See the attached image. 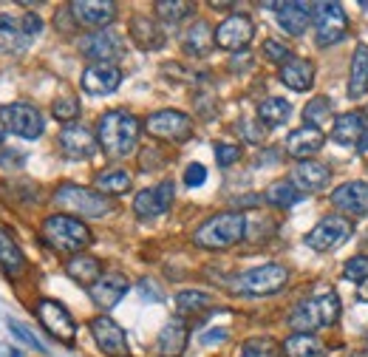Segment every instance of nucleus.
Returning <instances> with one entry per match:
<instances>
[{
  "label": "nucleus",
  "instance_id": "1",
  "mask_svg": "<svg viewBox=\"0 0 368 357\" xmlns=\"http://www.w3.org/2000/svg\"><path fill=\"white\" fill-rule=\"evenodd\" d=\"M139 134H142V122L125 108H113V111H105L97 122V139H100V147L119 159V156H128L134 154V147L139 142Z\"/></svg>",
  "mask_w": 368,
  "mask_h": 357
},
{
  "label": "nucleus",
  "instance_id": "2",
  "mask_svg": "<svg viewBox=\"0 0 368 357\" xmlns=\"http://www.w3.org/2000/svg\"><path fill=\"white\" fill-rule=\"evenodd\" d=\"M243 235H247V216L238 210H227V213L207 219L193 232V241L196 247H204V250H227L238 244Z\"/></svg>",
  "mask_w": 368,
  "mask_h": 357
},
{
  "label": "nucleus",
  "instance_id": "3",
  "mask_svg": "<svg viewBox=\"0 0 368 357\" xmlns=\"http://www.w3.org/2000/svg\"><path fill=\"white\" fill-rule=\"evenodd\" d=\"M40 232L46 238V244H51L59 253H74V255L94 241V235H91L88 224L74 219V216H48L43 221Z\"/></svg>",
  "mask_w": 368,
  "mask_h": 357
},
{
  "label": "nucleus",
  "instance_id": "4",
  "mask_svg": "<svg viewBox=\"0 0 368 357\" xmlns=\"http://www.w3.org/2000/svg\"><path fill=\"white\" fill-rule=\"evenodd\" d=\"M54 204L59 210H68L74 216H88V219H105L108 213H113V204L108 196L80 185H59L54 190Z\"/></svg>",
  "mask_w": 368,
  "mask_h": 357
},
{
  "label": "nucleus",
  "instance_id": "5",
  "mask_svg": "<svg viewBox=\"0 0 368 357\" xmlns=\"http://www.w3.org/2000/svg\"><path fill=\"white\" fill-rule=\"evenodd\" d=\"M289 281V270L284 264H264L255 270L241 273L238 278H232V292L238 295H275L281 292Z\"/></svg>",
  "mask_w": 368,
  "mask_h": 357
},
{
  "label": "nucleus",
  "instance_id": "6",
  "mask_svg": "<svg viewBox=\"0 0 368 357\" xmlns=\"http://www.w3.org/2000/svg\"><path fill=\"white\" fill-rule=\"evenodd\" d=\"M351 235H354V221L349 216H326L318 221V227L306 232L303 241L315 253H331L337 247H343Z\"/></svg>",
  "mask_w": 368,
  "mask_h": 357
},
{
  "label": "nucleus",
  "instance_id": "7",
  "mask_svg": "<svg viewBox=\"0 0 368 357\" xmlns=\"http://www.w3.org/2000/svg\"><path fill=\"white\" fill-rule=\"evenodd\" d=\"M315 37L318 46H337L349 37V15L340 3H315Z\"/></svg>",
  "mask_w": 368,
  "mask_h": 357
},
{
  "label": "nucleus",
  "instance_id": "8",
  "mask_svg": "<svg viewBox=\"0 0 368 357\" xmlns=\"http://www.w3.org/2000/svg\"><path fill=\"white\" fill-rule=\"evenodd\" d=\"M0 128L23 139H37L46 122H43V113L32 102H9L0 108Z\"/></svg>",
  "mask_w": 368,
  "mask_h": 357
},
{
  "label": "nucleus",
  "instance_id": "9",
  "mask_svg": "<svg viewBox=\"0 0 368 357\" xmlns=\"http://www.w3.org/2000/svg\"><path fill=\"white\" fill-rule=\"evenodd\" d=\"M145 131L156 139H167V142H184L193 136V122L187 113L181 111H153L147 119H145Z\"/></svg>",
  "mask_w": 368,
  "mask_h": 357
},
{
  "label": "nucleus",
  "instance_id": "10",
  "mask_svg": "<svg viewBox=\"0 0 368 357\" xmlns=\"http://www.w3.org/2000/svg\"><path fill=\"white\" fill-rule=\"evenodd\" d=\"M80 51L94 63H113L125 54V37L113 28H97L80 40Z\"/></svg>",
  "mask_w": 368,
  "mask_h": 357
},
{
  "label": "nucleus",
  "instance_id": "11",
  "mask_svg": "<svg viewBox=\"0 0 368 357\" xmlns=\"http://www.w3.org/2000/svg\"><path fill=\"white\" fill-rule=\"evenodd\" d=\"M37 318L48 329V335H54L57 340H63V343H74L77 340V323H74L71 312L59 301H51V298L37 301Z\"/></svg>",
  "mask_w": 368,
  "mask_h": 357
},
{
  "label": "nucleus",
  "instance_id": "12",
  "mask_svg": "<svg viewBox=\"0 0 368 357\" xmlns=\"http://www.w3.org/2000/svg\"><path fill=\"white\" fill-rule=\"evenodd\" d=\"M255 37V23L247 15H230L224 23L216 28V46L227 51H241L247 48Z\"/></svg>",
  "mask_w": 368,
  "mask_h": 357
},
{
  "label": "nucleus",
  "instance_id": "13",
  "mask_svg": "<svg viewBox=\"0 0 368 357\" xmlns=\"http://www.w3.org/2000/svg\"><path fill=\"white\" fill-rule=\"evenodd\" d=\"M91 335H94L97 346L108 357H128V335L113 318H108V315L94 318L91 320Z\"/></svg>",
  "mask_w": 368,
  "mask_h": 357
},
{
  "label": "nucleus",
  "instance_id": "14",
  "mask_svg": "<svg viewBox=\"0 0 368 357\" xmlns=\"http://www.w3.org/2000/svg\"><path fill=\"white\" fill-rule=\"evenodd\" d=\"M59 147L68 159H91L100 151V139L85 125H66L59 131Z\"/></svg>",
  "mask_w": 368,
  "mask_h": 357
},
{
  "label": "nucleus",
  "instance_id": "15",
  "mask_svg": "<svg viewBox=\"0 0 368 357\" xmlns=\"http://www.w3.org/2000/svg\"><path fill=\"white\" fill-rule=\"evenodd\" d=\"M82 91L94 94V97H105V94H113L119 82H122V68L113 66V63H91L85 71H82Z\"/></svg>",
  "mask_w": 368,
  "mask_h": 357
},
{
  "label": "nucleus",
  "instance_id": "16",
  "mask_svg": "<svg viewBox=\"0 0 368 357\" xmlns=\"http://www.w3.org/2000/svg\"><path fill=\"white\" fill-rule=\"evenodd\" d=\"M173 193H176L173 182H170V178H165L162 185L136 193V199H134V213L139 219H156V216L167 213V207L173 201Z\"/></svg>",
  "mask_w": 368,
  "mask_h": 357
},
{
  "label": "nucleus",
  "instance_id": "17",
  "mask_svg": "<svg viewBox=\"0 0 368 357\" xmlns=\"http://www.w3.org/2000/svg\"><path fill=\"white\" fill-rule=\"evenodd\" d=\"M331 204L349 216H368V182L351 178L331 190Z\"/></svg>",
  "mask_w": 368,
  "mask_h": 357
},
{
  "label": "nucleus",
  "instance_id": "18",
  "mask_svg": "<svg viewBox=\"0 0 368 357\" xmlns=\"http://www.w3.org/2000/svg\"><path fill=\"white\" fill-rule=\"evenodd\" d=\"M128 289H131V281L122 273H102V278L88 289V295L102 312H108V309H113L122 301V298H125Z\"/></svg>",
  "mask_w": 368,
  "mask_h": 357
},
{
  "label": "nucleus",
  "instance_id": "19",
  "mask_svg": "<svg viewBox=\"0 0 368 357\" xmlns=\"http://www.w3.org/2000/svg\"><path fill=\"white\" fill-rule=\"evenodd\" d=\"M323 142H326V134H323V131H318V128H312V125H303V128H295V131L286 136L284 151H286L292 159H297V162H309V156H315V154L320 151Z\"/></svg>",
  "mask_w": 368,
  "mask_h": 357
},
{
  "label": "nucleus",
  "instance_id": "20",
  "mask_svg": "<svg viewBox=\"0 0 368 357\" xmlns=\"http://www.w3.org/2000/svg\"><path fill=\"white\" fill-rule=\"evenodd\" d=\"M368 131V116L362 111H346L331 122V139L337 145H349V147H360L362 136Z\"/></svg>",
  "mask_w": 368,
  "mask_h": 357
},
{
  "label": "nucleus",
  "instance_id": "21",
  "mask_svg": "<svg viewBox=\"0 0 368 357\" xmlns=\"http://www.w3.org/2000/svg\"><path fill=\"white\" fill-rule=\"evenodd\" d=\"M128 35L131 40L142 48V51H156L165 46V32H162V26L153 20L150 15H134L131 23H128Z\"/></svg>",
  "mask_w": 368,
  "mask_h": 357
},
{
  "label": "nucleus",
  "instance_id": "22",
  "mask_svg": "<svg viewBox=\"0 0 368 357\" xmlns=\"http://www.w3.org/2000/svg\"><path fill=\"white\" fill-rule=\"evenodd\" d=\"M329 178H331V170L320 162H297L292 176H289V182L300 190V193H318L329 185Z\"/></svg>",
  "mask_w": 368,
  "mask_h": 357
},
{
  "label": "nucleus",
  "instance_id": "23",
  "mask_svg": "<svg viewBox=\"0 0 368 357\" xmlns=\"http://www.w3.org/2000/svg\"><path fill=\"white\" fill-rule=\"evenodd\" d=\"M68 9L82 26H105L116 17V3H111V0H74Z\"/></svg>",
  "mask_w": 368,
  "mask_h": 357
},
{
  "label": "nucleus",
  "instance_id": "24",
  "mask_svg": "<svg viewBox=\"0 0 368 357\" xmlns=\"http://www.w3.org/2000/svg\"><path fill=\"white\" fill-rule=\"evenodd\" d=\"M187 340H190V329H187V323L173 318L165 323V329L159 332L156 338V351L162 357H181V351L187 349Z\"/></svg>",
  "mask_w": 368,
  "mask_h": 357
},
{
  "label": "nucleus",
  "instance_id": "25",
  "mask_svg": "<svg viewBox=\"0 0 368 357\" xmlns=\"http://www.w3.org/2000/svg\"><path fill=\"white\" fill-rule=\"evenodd\" d=\"M312 17H315V6L309 3H278V23L292 37H303Z\"/></svg>",
  "mask_w": 368,
  "mask_h": 357
},
{
  "label": "nucleus",
  "instance_id": "26",
  "mask_svg": "<svg viewBox=\"0 0 368 357\" xmlns=\"http://www.w3.org/2000/svg\"><path fill=\"white\" fill-rule=\"evenodd\" d=\"M281 82L289 88V91H297V94L309 91L315 85V66L303 57H292L286 66H281Z\"/></svg>",
  "mask_w": 368,
  "mask_h": 357
},
{
  "label": "nucleus",
  "instance_id": "27",
  "mask_svg": "<svg viewBox=\"0 0 368 357\" xmlns=\"http://www.w3.org/2000/svg\"><path fill=\"white\" fill-rule=\"evenodd\" d=\"M66 275L71 278V281H77L80 286H85V289H91L100 278H102V266H100V258H94V255H71L68 261H66Z\"/></svg>",
  "mask_w": 368,
  "mask_h": 357
},
{
  "label": "nucleus",
  "instance_id": "28",
  "mask_svg": "<svg viewBox=\"0 0 368 357\" xmlns=\"http://www.w3.org/2000/svg\"><path fill=\"white\" fill-rule=\"evenodd\" d=\"M368 91V46L360 43L351 54V66H349V97L362 100Z\"/></svg>",
  "mask_w": 368,
  "mask_h": 357
},
{
  "label": "nucleus",
  "instance_id": "29",
  "mask_svg": "<svg viewBox=\"0 0 368 357\" xmlns=\"http://www.w3.org/2000/svg\"><path fill=\"white\" fill-rule=\"evenodd\" d=\"M216 46V32L207 20H196L187 32H184V51L190 57H207Z\"/></svg>",
  "mask_w": 368,
  "mask_h": 357
},
{
  "label": "nucleus",
  "instance_id": "30",
  "mask_svg": "<svg viewBox=\"0 0 368 357\" xmlns=\"http://www.w3.org/2000/svg\"><path fill=\"white\" fill-rule=\"evenodd\" d=\"M281 349H284L286 357H326V346L315 332L312 335L295 332L281 343Z\"/></svg>",
  "mask_w": 368,
  "mask_h": 357
},
{
  "label": "nucleus",
  "instance_id": "31",
  "mask_svg": "<svg viewBox=\"0 0 368 357\" xmlns=\"http://www.w3.org/2000/svg\"><path fill=\"white\" fill-rule=\"evenodd\" d=\"M97 190L102 196H122V193H128L131 185H134V176L125 170V167H108L97 176Z\"/></svg>",
  "mask_w": 368,
  "mask_h": 357
},
{
  "label": "nucleus",
  "instance_id": "32",
  "mask_svg": "<svg viewBox=\"0 0 368 357\" xmlns=\"http://www.w3.org/2000/svg\"><path fill=\"white\" fill-rule=\"evenodd\" d=\"M26 46V32L23 23L15 17L0 15V54H15Z\"/></svg>",
  "mask_w": 368,
  "mask_h": 357
},
{
  "label": "nucleus",
  "instance_id": "33",
  "mask_svg": "<svg viewBox=\"0 0 368 357\" xmlns=\"http://www.w3.org/2000/svg\"><path fill=\"white\" fill-rule=\"evenodd\" d=\"M289 116H292V105L281 97H269L258 105V119L266 128H281Z\"/></svg>",
  "mask_w": 368,
  "mask_h": 357
},
{
  "label": "nucleus",
  "instance_id": "34",
  "mask_svg": "<svg viewBox=\"0 0 368 357\" xmlns=\"http://www.w3.org/2000/svg\"><path fill=\"white\" fill-rule=\"evenodd\" d=\"M264 199L272 204V207H281V210H286V207L297 204L303 199V193L289 182V178H278V182H272L264 193Z\"/></svg>",
  "mask_w": 368,
  "mask_h": 357
},
{
  "label": "nucleus",
  "instance_id": "35",
  "mask_svg": "<svg viewBox=\"0 0 368 357\" xmlns=\"http://www.w3.org/2000/svg\"><path fill=\"white\" fill-rule=\"evenodd\" d=\"M0 266H3L9 275L23 273V266H26L23 250L15 244V238H12L6 230H0Z\"/></svg>",
  "mask_w": 368,
  "mask_h": 357
},
{
  "label": "nucleus",
  "instance_id": "36",
  "mask_svg": "<svg viewBox=\"0 0 368 357\" xmlns=\"http://www.w3.org/2000/svg\"><path fill=\"white\" fill-rule=\"evenodd\" d=\"M289 326L295 332H306L312 335V329H318L320 326V315H318V304L315 301H300L292 315H289Z\"/></svg>",
  "mask_w": 368,
  "mask_h": 357
},
{
  "label": "nucleus",
  "instance_id": "37",
  "mask_svg": "<svg viewBox=\"0 0 368 357\" xmlns=\"http://www.w3.org/2000/svg\"><path fill=\"white\" fill-rule=\"evenodd\" d=\"M331 102L326 97H315L309 105L303 108V119H306V125H312L318 131H323L329 122H331Z\"/></svg>",
  "mask_w": 368,
  "mask_h": 357
},
{
  "label": "nucleus",
  "instance_id": "38",
  "mask_svg": "<svg viewBox=\"0 0 368 357\" xmlns=\"http://www.w3.org/2000/svg\"><path fill=\"white\" fill-rule=\"evenodd\" d=\"M176 306L181 315H187V312L196 315V312H204L212 306V298L207 292H199V289H184L176 295Z\"/></svg>",
  "mask_w": 368,
  "mask_h": 357
},
{
  "label": "nucleus",
  "instance_id": "39",
  "mask_svg": "<svg viewBox=\"0 0 368 357\" xmlns=\"http://www.w3.org/2000/svg\"><path fill=\"white\" fill-rule=\"evenodd\" d=\"M281 354H284V349H281L278 340H272V338H250V340H243L238 357H281Z\"/></svg>",
  "mask_w": 368,
  "mask_h": 357
},
{
  "label": "nucleus",
  "instance_id": "40",
  "mask_svg": "<svg viewBox=\"0 0 368 357\" xmlns=\"http://www.w3.org/2000/svg\"><path fill=\"white\" fill-rule=\"evenodd\" d=\"M315 304H318V315H320V326H334L337 320H340V295L337 292H323L320 298H315Z\"/></svg>",
  "mask_w": 368,
  "mask_h": 357
},
{
  "label": "nucleus",
  "instance_id": "41",
  "mask_svg": "<svg viewBox=\"0 0 368 357\" xmlns=\"http://www.w3.org/2000/svg\"><path fill=\"white\" fill-rule=\"evenodd\" d=\"M156 12H159L162 20L178 23V20H184V17H190V15L196 12V6H193V3H181V0H159V3H156Z\"/></svg>",
  "mask_w": 368,
  "mask_h": 357
},
{
  "label": "nucleus",
  "instance_id": "42",
  "mask_svg": "<svg viewBox=\"0 0 368 357\" xmlns=\"http://www.w3.org/2000/svg\"><path fill=\"white\" fill-rule=\"evenodd\" d=\"M343 278H346V281H354V284L368 281V255H354V258H349L346 266H343Z\"/></svg>",
  "mask_w": 368,
  "mask_h": 357
},
{
  "label": "nucleus",
  "instance_id": "43",
  "mask_svg": "<svg viewBox=\"0 0 368 357\" xmlns=\"http://www.w3.org/2000/svg\"><path fill=\"white\" fill-rule=\"evenodd\" d=\"M264 57L269 60V63L286 66L295 54H292V51L286 48V43H281V40H264Z\"/></svg>",
  "mask_w": 368,
  "mask_h": 357
},
{
  "label": "nucleus",
  "instance_id": "44",
  "mask_svg": "<svg viewBox=\"0 0 368 357\" xmlns=\"http://www.w3.org/2000/svg\"><path fill=\"white\" fill-rule=\"evenodd\" d=\"M51 111H54V119H59V122H74L80 116V105L74 100H57Z\"/></svg>",
  "mask_w": 368,
  "mask_h": 357
},
{
  "label": "nucleus",
  "instance_id": "45",
  "mask_svg": "<svg viewBox=\"0 0 368 357\" xmlns=\"http://www.w3.org/2000/svg\"><path fill=\"white\" fill-rule=\"evenodd\" d=\"M238 159H241V147H235V145H216V162H219V167H230Z\"/></svg>",
  "mask_w": 368,
  "mask_h": 357
},
{
  "label": "nucleus",
  "instance_id": "46",
  "mask_svg": "<svg viewBox=\"0 0 368 357\" xmlns=\"http://www.w3.org/2000/svg\"><path fill=\"white\" fill-rule=\"evenodd\" d=\"M238 131L243 134V139L252 142V145L264 142V128H258L255 122H250V119H241V122H238Z\"/></svg>",
  "mask_w": 368,
  "mask_h": 357
},
{
  "label": "nucleus",
  "instance_id": "47",
  "mask_svg": "<svg viewBox=\"0 0 368 357\" xmlns=\"http://www.w3.org/2000/svg\"><path fill=\"white\" fill-rule=\"evenodd\" d=\"M204 178H207L204 165H190L187 170H184V185H187V187H201Z\"/></svg>",
  "mask_w": 368,
  "mask_h": 357
},
{
  "label": "nucleus",
  "instance_id": "48",
  "mask_svg": "<svg viewBox=\"0 0 368 357\" xmlns=\"http://www.w3.org/2000/svg\"><path fill=\"white\" fill-rule=\"evenodd\" d=\"M20 23H23L26 37H35V35H40V32H43V20H40V15H37V12H28Z\"/></svg>",
  "mask_w": 368,
  "mask_h": 357
},
{
  "label": "nucleus",
  "instance_id": "49",
  "mask_svg": "<svg viewBox=\"0 0 368 357\" xmlns=\"http://www.w3.org/2000/svg\"><path fill=\"white\" fill-rule=\"evenodd\" d=\"M9 326H12V332H15L17 338H23L26 343H32V346H35L37 351H46V346H43V343H40V340H37V338H35L32 332H26V326H20V323H15V320H12Z\"/></svg>",
  "mask_w": 368,
  "mask_h": 357
},
{
  "label": "nucleus",
  "instance_id": "50",
  "mask_svg": "<svg viewBox=\"0 0 368 357\" xmlns=\"http://www.w3.org/2000/svg\"><path fill=\"white\" fill-rule=\"evenodd\" d=\"M224 338H227L224 329H221V332H207V335H201V343H204V346H210V343H221Z\"/></svg>",
  "mask_w": 368,
  "mask_h": 357
},
{
  "label": "nucleus",
  "instance_id": "51",
  "mask_svg": "<svg viewBox=\"0 0 368 357\" xmlns=\"http://www.w3.org/2000/svg\"><path fill=\"white\" fill-rule=\"evenodd\" d=\"M357 301H360V304H368V281H362V284L357 286Z\"/></svg>",
  "mask_w": 368,
  "mask_h": 357
},
{
  "label": "nucleus",
  "instance_id": "52",
  "mask_svg": "<svg viewBox=\"0 0 368 357\" xmlns=\"http://www.w3.org/2000/svg\"><path fill=\"white\" fill-rule=\"evenodd\" d=\"M357 151H360V154H365V151H368V131H365V136H362V142H360Z\"/></svg>",
  "mask_w": 368,
  "mask_h": 357
},
{
  "label": "nucleus",
  "instance_id": "53",
  "mask_svg": "<svg viewBox=\"0 0 368 357\" xmlns=\"http://www.w3.org/2000/svg\"><path fill=\"white\" fill-rule=\"evenodd\" d=\"M357 357H368V351H360V354H357Z\"/></svg>",
  "mask_w": 368,
  "mask_h": 357
}]
</instances>
